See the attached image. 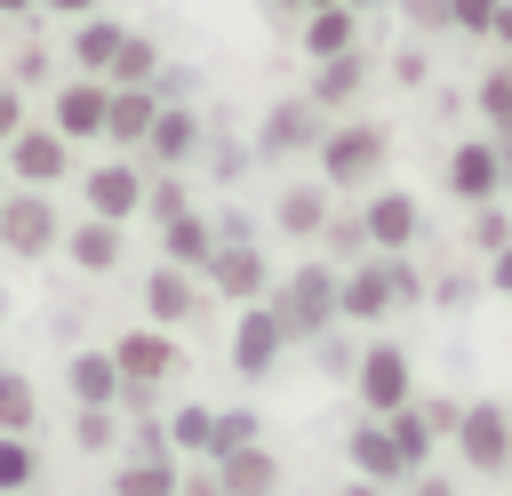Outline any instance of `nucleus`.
Here are the masks:
<instances>
[{"mask_svg": "<svg viewBox=\"0 0 512 496\" xmlns=\"http://www.w3.org/2000/svg\"><path fill=\"white\" fill-rule=\"evenodd\" d=\"M0 168H16V184L48 192V184H56L64 168H72V144H64L56 128H32V120H24V128H16L8 144H0Z\"/></svg>", "mask_w": 512, "mask_h": 496, "instance_id": "nucleus-7", "label": "nucleus"}, {"mask_svg": "<svg viewBox=\"0 0 512 496\" xmlns=\"http://www.w3.org/2000/svg\"><path fill=\"white\" fill-rule=\"evenodd\" d=\"M112 368H120V376H136V384H160V376L176 368L168 328H136V336H120V344H112Z\"/></svg>", "mask_w": 512, "mask_h": 496, "instance_id": "nucleus-18", "label": "nucleus"}, {"mask_svg": "<svg viewBox=\"0 0 512 496\" xmlns=\"http://www.w3.org/2000/svg\"><path fill=\"white\" fill-rule=\"evenodd\" d=\"M208 432H216L208 408H176V448H208Z\"/></svg>", "mask_w": 512, "mask_h": 496, "instance_id": "nucleus-35", "label": "nucleus"}, {"mask_svg": "<svg viewBox=\"0 0 512 496\" xmlns=\"http://www.w3.org/2000/svg\"><path fill=\"white\" fill-rule=\"evenodd\" d=\"M448 192H456V200H472V208L504 192V160H496V144H488V136H472V144H456V152H448Z\"/></svg>", "mask_w": 512, "mask_h": 496, "instance_id": "nucleus-12", "label": "nucleus"}, {"mask_svg": "<svg viewBox=\"0 0 512 496\" xmlns=\"http://www.w3.org/2000/svg\"><path fill=\"white\" fill-rule=\"evenodd\" d=\"M344 8H360V16H376V8H384V0H344Z\"/></svg>", "mask_w": 512, "mask_h": 496, "instance_id": "nucleus-50", "label": "nucleus"}, {"mask_svg": "<svg viewBox=\"0 0 512 496\" xmlns=\"http://www.w3.org/2000/svg\"><path fill=\"white\" fill-rule=\"evenodd\" d=\"M152 72H160V40H152V32H120V48H112L104 80H112V88H144Z\"/></svg>", "mask_w": 512, "mask_h": 496, "instance_id": "nucleus-23", "label": "nucleus"}, {"mask_svg": "<svg viewBox=\"0 0 512 496\" xmlns=\"http://www.w3.org/2000/svg\"><path fill=\"white\" fill-rule=\"evenodd\" d=\"M480 40H496V48L512 56V0H496V16H488V32H480Z\"/></svg>", "mask_w": 512, "mask_h": 496, "instance_id": "nucleus-43", "label": "nucleus"}, {"mask_svg": "<svg viewBox=\"0 0 512 496\" xmlns=\"http://www.w3.org/2000/svg\"><path fill=\"white\" fill-rule=\"evenodd\" d=\"M216 488H224V496H272V488H280V464H272L256 440H248V448H224V456H216Z\"/></svg>", "mask_w": 512, "mask_h": 496, "instance_id": "nucleus-19", "label": "nucleus"}, {"mask_svg": "<svg viewBox=\"0 0 512 496\" xmlns=\"http://www.w3.org/2000/svg\"><path fill=\"white\" fill-rule=\"evenodd\" d=\"M24 424H32V384L0 376V432H24Z\"/></svg>", "mask_w": 512, "mask_h": 496, "instance_id": "nucleus-32", "label": "nucleus"}, {"mask_svg": "<svg viewBox=\"0 0 512 496\" xmlns=\"http://www.w3.org/2000/svg\"><path fill=\"white\" fill-rule=\"evenodd\" d=\"M384 432H392V448H400V464H408V472H416V464H424V448L440 440V432L424 424V408H408V400H400V408H384Z\"/></svg>", "mask_w": 512, "mask_h": 496, "instance_id": "nucleus-29", "label": "nucleus"}, {"mask_svg": "<svg viewBox=\"0 0 512 496\" xmlns=\"http://www.w3.org/2000/svg\"><path fill=\"white\" fill-rule=\"evenodd\" d=\"M416 496H456V488H440V480H416Z\"/></svg>", "mask_w": 512, "mask_h": 496, "instance_id": "nucleus-48", "label": "nucleus"}, {"mask_svg": "<svg viewBox=\"0 0 512 496\" xmlns=\"http://www.w3.org/2000/svg\"><path fill=\"white\" fill-rule=\"evenodd\" d=\"M104 96H112V80H96V72L56 80V96H48V128H56L64 144H96V136H104Z\"/></svg>", "mask_w": 512, "mask_h": 496, "instance_id": "nucleus-3", "label": "nucleus"}, {"mask_svg": "<svg viewBox=\"0 0 512 496\" xmlns=\"http://www.w3.org/2000/svg\"><path fill=\"white\" fill-rule=\"evenodd\" d=\"M32 8H40V0H0V16H32Z\"/></svg>", "mask_w": 512, "mask_h": 496, "instance_id": "nucleus-47", "label": "nucleus"}, {"mask_svg": "<svg viewBox=\"0 0 512 496\" xmlns=\"http://www.w3.org/2000/svg\"><path fill=\"white\" fill-rule=\"evenodd\" d=\"M160 248H168V264L200 272V264H208V248H216V232H208V224L184 208V216H168V224H160Z\"/></svg>", "mask_w": 512, "mask_h": 496, "instance_id": "nucleus-25", "label": "nucleus"}, {"mask_svg": "<svg viewBox=\"0 0 512 496\" xmlns=\"http://www.w3.org/2000/svg\"><path fill=\"white\" fill-rule=\"evenodd\" d=\"M272 320H280V336H320V328L336 320V272H328V264L288 272L280 296H272Z\"/></svg>", "mask_w": 512, "mask_h": 496, "instance_id": "nucleus-2", "label": "nucleus"}, {"mask_svg": "<svg viewBox=\"0 0 512 496\" xmlns=\"http://www.w3.org/2000/svg\"><path fill=\"white\" fill-rule=\"evenodd\" d=\"M344 496H376V480H352V488H344Z\"/></svg>", "mask_w": 512, "mask_h": 496, "instance_id": "nucleus-49", "label": "nucleus"}, {"mask_svg": "<svg viewBox=\"0 0 512 496\" xmlns=\"http://www.w3.org/2000/svg\"><path fill=\"white\" fill-rule=\"evenodd\" d=\"M456 440H464V464H472V472H504V464H512V416H504L496 400L456 408Z\"/></svg>", "mask_w": 512, "mask_h": 496, "instance_id": "nucleus-8", "label": "nucleus"}, {"mask_svg": "<svg viewBox=\"0 0 512 496\" xmlns=\"http://www.w3.org/2000/svg\"><path fill=\"white\" fill-rule=\"evenodd\" d=\"M488 256H496V264H488V280H496V288L512 296V240H504V248H488Z\"/></svg>", "mask_w": 512, "mask_h": 496, "instance_id": "nucleus-45", "label": "nucleus"}, {"mask_svg": "<svg viewBox=\"0 0 512 496\" xmlns=\"http://www.w3.org/2000/svg\"><path fill=\"white\" fill-rule=\"evenodd\" d=\"M200 136H208V120H200L192 104H160L136 152H144V168H192V160H200Z\"/></svg>", "mask_w": 512, "mask_h": 496, "instance_id": "nucleus-6", "label": "nucleus"}, {"mask_svg": "<svg viewBox=\"0 0 512 496\" xmlns=\"http://www.w3.org/2000/svg\"><path fill=\"white\" fill-rule=\"evenodd\" d=\"M112 408H80V448H112Z\"/></svg>", "mask_w": 512, "mask_h": 496, "instance_id": "nucleus-37", "label": "nucleus"}, {"mask_svg": "<svg viewBox=\"0 0 512 496\" xmlns=\"http://www.w3.org/2000/svg\"><path fill=\"white\" fill-rule=\"evenodd\" d=\"M320 224H328V184H288L280 192V232L288 240H320Z\"/></svg>", "mask_w": 512, "mask_h": 496, "instance_id": "nucleus-24", "label": "nucleus"}, {"mask_svg": "<svg viewBox=\"0 0 512 496\" xmlns=\"http://www.w3.org/2000/svg\"><path fill=\"white\" fill-rule=\"evenodd\" d=\"M208 232H216V240H256V224H248V216H240V208H224V216H216V224H208Z\"/></svg>", "mask_w": 512, "mask_h": 496, "instance_id": "nucleus-42", "label": "nucleus"}, {"mask_svg": "<svg viewBox=\"0 0 512 496\" xmlns=\"http://www.w3.org/2000/svg\"><path fill=\"white\" fill-rule=\"evenodd\" d=\"M0 488H8V496L32 488V448H24V432H0Z\"/></svg>", "mask_w": 512, "mask_h": 496, "instance_id": "nucleus-31", "label": "nucleus"}, {"mask_svg": "<svg viewBox=\"0 0 512 496\" xmlns=\"http://www.w3.org/2000/svg\"><path fill=\"white\" fill-rule=\"evenodd\" d=\"M472 104H480V120H488L496 136H512V56H496V64L480 72V88H472Z\"/></svg>", "mask_w": 512, "mask_h": 496, "instance_id": "nucleus-28", "label": "nucleus"}, {"mask_svg": "<svg viewBox=\"0 0 512 496\" xmlns=\"http://www.w3.org/2000/svg\"><path fill=\"white\" fill-rule=\"evenodd\" d=\"M424 72H432L424 48H400V56H392V80H400V88H424Z\"/></svg>", "mask_w": 512, "mask_h": 496, "instance_id": "nucleus-39", "label": "nucleus"}, {"mask_svg": "<svg viewBox=\"0 0 512 496\" xmlns=\"http://www.w3.org/2000/svg\"><path fill=\"white\" fill-rule=\"evenodd\" d=\"M352 464H360V480H376V488H384V480H400V472H408V464H400V448H392V432H384V424H360V432H352Z\"/></svg>", "mask_w": 512, "mask_h": 496, "instance_id": "nucleus-26", "label": "nucleus"}, {"mask_svg": "<svg viewBox=\"0 0 512 496\" xmlns=\"http://www.w3.org/2000/svg\"><path fill=\"white\" fill-rule=\"evenodd\" d=\"M280 8H296V16H304V8H320V0H280Z\"/></svg>", "mask_w": 512, "mask_h": 496, "instance_id": "nucleus-51", "label": "nucleus"}, {"mask_svg": "<svg viewBox=\"0 0 512 496\" xmlns=\"http://www.w3.org/2000/svg\"><path fill=\"white\" fill-rule=\"evenodd\" d=\"M72 392H80V408H112V400H120L112 352H80V360H72Z\"/></svg>", "mask_w": 512, "mask_h": 496, "instance_id": "nucleus-27", "label": "nucleus"}, {"mask_svg": "<svg viewBox=\"0 0 512 496\" xmlns=\"http://www.w3.org/2000/svg\"><path fill=\"white\" fill-rule=\"evenodd\" d=\"M120 32H128V24H112L104 8H96V16H72V40H64V48H72V72H96V80H104V64H112Z\"/></svg>", "mask_w": 512, "mask_h": 496, "instance_id": "nucleus-20", "label": "nucleus"}, {"mask_svg": "<svg viewBox=\"0 0 512 496\" xmlns=\"http://www.w3.org/2000/svg\"><path fill=\"white\" fill-rule=\"evenodd\" d=\"M120 496H176V480H168V464L160 456H136V464H120V480H112Z\"/></svg>", "mask_w": 512, "mask_h": 496, "instance_id": "nucleus-30", "label": "nucleus"}, {"mask_svg": "<svg viewBox=\"0 0 512 496\" xmlns=\"http://www.w3.org/2000/svg\"><path fill=\"white\" fill-rule=\"evenodd\" d=\"M472 240H480V248H504V240H512V224H504V216L480 200V216H472Z\"/></svg>", "mask_w": 512, "mask_h": 496, "instance_id": "nucleus-40", "label": "nucleus"}, {"mask_svg": "<svg viewBox=\"0 0 512 496\" xmlns=\"http://www.w3.org/2000/svg\"><path fill=\"white\" fill-rule=\"evenodd\" d=\"M8 80H16V88H32V80H48V48H16V64H8Z\"/></svg>", "mask_w": 512, "mask_h": 496, "instance_id": "nucleus-38", "label": "nucleus"}, {"mask_svg": "<svg viewBox=\"0 0 512 496\" xmlns=\"http://www.w3.org/2000/svg\"><path fill=\"white\" fill-rule=\"evenodd\" d=\"M280 344H288V336H280L272 304H248V312H240V328H232V368H240V376H264V368L280 360Z\"/></svg>", "mask_w": 512, "mask_h": 496, "instance_id": "nucleus-15", "label": "nucleus"}, {"mask_svg": "<svg viewBox=\"0 0 512 496\" xmlns=\"http://www.w3.org/2000/svg\"><path fill=\"white\" fill-rule=\"evenodd\" d=\"M296 40H304V56H312V64H320V56H344V48H360V8L320 0V8H304V16H296Z\"/></svg>", "mask_w": 512, "mask_h": 496, "instance_id": "nucleus-10", "label": "nucleus"}, {"mask_svg": "<svg viewBox=\"0 0 512 496\" xmlns=\"http://www.w3.org/2000/svg\"><path fill=\"white\" fill-rule=\"evenodd\" d=\"M144 304H152V328H176V320H192V272L184 264H160L152 280H144Z\"/></svg>", "mask_w": 512, "mask_h": 496, "instance_id": "nucleus-22", "label": "nucleus"}, {"mask_svg": "<svg viewBox=\"0 0 512 496\" xmlns=\"http://www.w3.org/2000/svg\"><path fill=\"white\" fill-rule=\"evenodd\" d=\"M320 144V104L312 96H280L264 120H256V160H296Z\"/></svg>", "mask_w": 512, "mask_h": 496, "instance_id": "nucleus-5", "label": "nucleus"}, {"mask_svg": "<svg viewBox=\"0 0 512 496\" xmlns=\"http://www.w3.org/2000/svg\"><path fill=\"white\" fill-rule=\"evenodd\" d=\"M152 112H160V96H152V88H112V96H104V144L136 152V144H144V128H152Z\"/></svg>", "mask_w": 512, "mask_h": 496, "instance_id": "nucleus-16", "label": "nucleus"}, {"mask_svg": "<svg viewBox=\"0 0 512 496\" xmlns=\"http://www.w3.org/2000/svg\"><path fill=\"white\" fill-rule=\"evenodd\" d=\"M248 440H256V416H248V408H224V416H216V432H208V448H216V456H224V448H248Z\"/></svg>", "mask_w": 512, "mask_h": 496, "instance_id": "nucleus-33", "label": "nucleus"}, {"mask_svg": "<svg viewBox=\"0 0 512 496\" xmlns=\"http://www.w3.org/2000/svg\"><path fill=\"white\" fill-rule=\"evenodd\" d=\"M16 128H24V88H16V80H0V144H8Z\"/></svg>", "mask_w": 512, "mask_h": 496, "instance_id": "nucleus-41", "label": "nucleus"}, {"mask_svg": "<svg viewBox=\"0 0 512 496\" xmlns=\"http://www.w3.org/2000/svg\"><path fill=\"white\" fill-rule=\"evenodd\" d=\"M384 8H400L416 32H448V8H440V0H384Z\"/></svg>", "mask_w": 512, "mask_h": 496, "instance_id": "nucleus-36", "label": "nucleus"}, {"mask_svg": "<svg viewBox=\"0 0 512 496\" xmlns=\"http://www.w3.org/2000/svg\"><path fill=\"white\" fill-rule=\"evenodd\" d=\"M0 240L16 248V256H48L56 240H64V216L48 208V192H0Z\"/></svg>", "mask_w": 512, "mask_h": 496, "instance_id": "nucleus-4", "label": "nucleus"}, {"mask_svg": "<svg viewBox=\"0 0 512 496\" xmlns=\"http://www.w3.org/2000/svg\"><path fill=\"white\" fill-rule=\"evenodd\" d=\"M200 272H208L224 296H264V288H272V272H264V248H256V240H216Z\"/></svg>", "mask_w": 512, "mask_h": 496, "instance_id": "nucleus-13", "label": "nucleus"}, {"mask_svg": "<svg viewBox=\"0 0 512 496\" xmlns=\"http://www.w3.org/2000/svg\"><path fill=\"white\" fill-rule=\"evenodd\" d=\"M248 168V144H216V176H240Z\"/></svg>", "mask_w": 512, "mask_h": 496, "instance_id": "nucleus-44", "label": "nucleus"}, {"mask_svg": "<svg viewBox=\"0 0 512 496\" xmlns=\"http://www.w3.org/2000/svg\"><path fill=\"white\" fill-rule=\"evenodd\" d=\"M64 256H72L80 272H112V264H120V224H112V216L72 224V232H64Z\"/></svg>", "mask_w": 512, "mask_h": 496, "instance_id": "nucleus-21", "label": "nucleus"}, {"mask_svg": "<svg viewBox=\"0 0 512 496\" xmlns=\"http://www.w3.org/2000/svg\"><path fill=\"white\" fill-rule=\"evenodd\" d=\"M368 72H376V64H368V48H344V56H320V64H312V88H304V96H312L320 112H344V104H360V88H368Z\"/></svg>", "mask_w": 512, "mask_h": 496, "instance_id": "nucleus-11", "label": "nucleus"}, {"mask_svg": "<svg viewBox=\"0 0 512 496\" xmlns=\"http://www.w3.org/2000/svg\"><path fill=\"white\" fill-rule=\"evenodd\" d=\"M40 8H48V16H64V24H72V16H96V8H104V0H40Z\"/></svg>", "mask_w": 512, "mask_h": 496, "instance_id": "nucleus-46", "label": "nucleus"}, {"mask_svg": "<svg viewBox=\"0 0 512 496\" xmlns=\"http://www.w3.org/2000/svg\"><path fill=\"white\" fill-rule=\"evenodd\" d=\"M320 176L328 184H368L384 160H392V128L384 120H336V128H320Z\"/></svg>", "mask_w": 512, "mask_h": 496, "instance_id": "nucleus-1", "label": "nucleus"}, {"mask_svg": "<svg viewBox=\"0 0 512 496\" xmlns=\"http://www.w3.org/2000/svg\"><path fill=\"white\" fill-rule=\"evenodd\" d=\"M80 192H88V216H112V224H128V216L144 208V168H128V160H104V168H88V176H80Z\"/></svg>", "mask_w": 512, "mask_h": 496, "instance_id": "nucleus-9", "label": "nucleus"}, {"mask_svg": "<svg viewBox=\"0 0 512 496\" xmlns=\"http://www.w3.org/2000/svg\"><path fill=\"white\" fill-rule=\"evenodd\" d=\"M352 376H360V400H368L376 416L408 400V352H400V344H368V352L352 360Z\"/></svg>", "mask_w": 512, "mask_h": 496, "instance_id": "nucleus-14", "label": "nucleus"}, {"mask_svg": "<svg viewBox=\"0 0 512 496\" xmlns=\"http://www.w3.org/2000/svg\"><path fill=\"white\" fill-rule=\"evenodd\" d=\"M360 232H368L384 256H400V248L416 240V200H408V192H376V200L360 208Z\"/></svg>", "mask_w": 512, "mask_h": 496, "instance_id": "nucleus-17", "label": "nucleus"}, {"mask_svg": "<svg viewBox=\"0 0 512 496\" xmlns=\"http://www.w3.org/2000/svg\"><path fill=\"white\" fill-rule=\"evenodd\" d=\"M440 8H448V32H464V40H480L496 16V0H440Z\"/></svg>", "mask_w": 512, "mask_h": 496, "instance_id": "nucleus-34", "label": "nucleus"}]
</instances>
